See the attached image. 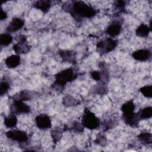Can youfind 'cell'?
<instances>
[{"instance_id":"obj_1","label":"cell","mask_w":152,"mask_h":152,"mask_svg":"<svg viewBox=\"0 0 152 152\" xmlns=\"http://www.w3.org/2000/svg\"><path fill=\"white\" fill-rule=\"evenodd\" d=\"M65 10L77 20L91 18L97 13V10L93 7L81 1H72L71 4L65 8Z\"/></svg>"},{"instance_id":"obj_2","label":"cell","mask_w":152,"mask_h":152,"mask_svg":"<svg viewBox=\"0 0 152 152\" xmlns=\"http://www.w3.org/2000/svg\"><path fill=\"white\" fill-rule=\"evenodd\" d=\"M78 74L74 68H68L65 69L55 75V81L53 87L56 90H62L65 85L76 79Z\"/></svg>"},{"instance_id":"obj_3","label":"cell","mask_w":152,"mask_h":152,"mask_svg":"<svg viewBox=\"0 0 152 152\" xmlns=\"http://www.w3.org/2000/svg\"><path fill=\"white\" fill-rule=\"evenodd\" d=\"M81 124L84 128L88 129H96L100 125V119L88 109L85 108L82 116Z\"/></svg>"},{"instance_id":"obj_4","label":"cell","mask_w":152,"mask_h":152,"mask_svg":"<svg viewBox=\"0 0 152 152\" xmlns=\"http://www.w3.org/2000/svg\"><path fill=\"white\" fill-rule=\"evenodd\" d=\"M118 45V41L112 37H107L99 42L96 45V51L104 55L113 51Z\"/></svg>"},{"instance_id":"obj_5","label":"cell","mask_w":152,"mask_h":152,"mask_svg":"<svg viewBox=\"0 0 152 152\" xmlns=\"http://www.w3.org/2000/svg\"><path fill=\"white\" fill-rule=\"evenodd\" d=\"M6 137L14 141L20 143H26L28 140V134L23 131L18 129H12L5 133Z\"/></svg>"},{"instance_id":"obj_6","label":"cell","mask_w":152,"mask_h":152,"mask_svg":"<svg viewBox=\"0 0 152 152\" xmlns=\"http://www.w3.org/2000/svg\"><path fill=\"white\" fill-rule=\"evenodd\" d=\"M11 113L15 115L27 114L31 111L30 107L23 101L13 100V102L10 106Z\"/></svg>"},{"instance_id":"obj_7","label":"cell","mask_w":152,"mask_h":152,"mask_svg":"<svg viewBox=\"0 0 152 152\" xmlns=\"http://www.w3.org/2000/svg\"><path fill=\"white\" fill-rule=\"evenodd\" d=\"M37 127L42 130L48 129L52 126V121L50 117L46 114L38 115L35 118Z\"/></svg>"},{"instance_id":"obj_8","label":"cell","mask_w":152,"mask_h":152,"mask_svg":"<svg viewBox=\"0 0 152 152\" xmlns=\"http://www.w3.org/2000/svg\"><path fill=\"white\" fill-rule=\"evenodd\" d=\"M122 27V24L119 20H114L107 27L105 31L107 34L113 38L120 34Z\"/></svg>"},{"instance_id":"obj_9","label":"cell","mask_w":152,"mask_h":152,"mask_svg":"<svg viewBox=\"0 0 152 152\" xmlns=\"http://www.w3.org/2000/svg\"><path fill=\"white\" fill-rule=\"evenodd\" d=\"M132 58L138 61L145 62L151 58V52L148 49H141L134 51L132 54Z\"/></svg>"},{"instance_id":"obj_10","label":"cell","mask_w":152,"mask_h":152,"mask_svg":"<svg viewBox=\"0 0 152 152\" xmlns=\"http://www.w3.org/2000/svg\"><path fill=\"white\" fill-rule=\"evenodd\" d=\"M24 21L19 17H14L12 19L11 22L9 23L6 28V30L9 33L15 32L24 26Z\"/></svg>"},{"instance_id":"obj_11","label":"cell","mask_w":152,"mask_h":152,"mask_svg":"<svg viewBox=\"0 0 152 152\" xmlns=\"http://www.w3.org/2000/svg\"><path fill=\"white\" fill-rule=\"evenodd\" d=\"M59 55L64 62L71 64H75L76 62V53L73 50H60Z\"/></svg>"},{"instance_id":"obj_12","label":"cell","mask_w":152,"mask_h":152,"mask_svg":"<svg viewBox=\"0 0 152 152\" xmlns=\"http://www.w3.org/2000/svg\"><path fill=\"white\" fill-rule=\"evenodd\" d=\"M122 118L125 124L131 127L136 128L138 126L140 120L135 113L127 115L122 114Z\"/></svg>"},{"instance_id":"obj_13","label":"cell","mask_w":152,"mask_h":152,"mask_svg":"<svg viewBox=\"0 0 152 152\" xmlns=\"http://www.w3.org/2000/svg\"><path fill=\"white\" fill-rule=\"evenodd\" d=\"M20 61L21 58L19 55H12L5 59V64L9 68H15L20 64Z\"/></svg>"},{"instance_id":"obj_14","label":"cell","mask_w":152,"mask_h":152,"mask_svg":"<svg viewBox=\"0 0 152 152\" xmlns=\"http://www.w3.org/2000/svg\"><path fill=\"white\" fill-rule=\"evenodd\" d=\"M32 98V94L31 92L27 90H21L12 96V100L18 101H27L30 100Z\"/></svg>"},{"instance_id":"obj_15","label":"cell","mask_w":152,"mask_h":152,"mask_svg":"<svg viewBox=\"0 0 152 152\" xmlns=\"http://www.w3.org/2000/svg\"><path fill=\"white\" fill-rule=\"evenodd\" d=\"M33 7L41 10L43 13L48 12L51 7V1L49 0L37 1L33 5Z\"/></svg>"},{"instance_id":"obj_16","label":"cell","mask_w":152,"mask_h":152,"mask_svg":"<svg viewBox=\"0 0 152 152\" xmlns=\"http://www.w3.org/2000/svg\"><path fill=\"white\" fill-rule=\"evenodd\" d=\"M151 31V26L142 23L138 26L136 28L135 33L137 36L140 37H148L150 32Z\"/></svg>"},{"instance_id":"obj_17","label":"cell","mask_w":152,"mask_h":152,"mask_svg":"<svg viewBox=\"0 0 152 152\" xmlns=\"http://www.w3.org/2000/svg\"><path fill=\"white\" fill-rule=\"evenodd\" d=\"M135 109V105L132 100H129L125 103H124L121 107V110L122 112V114L127 115L131 114L134 113Z\"/></svg>"},{"instance_id":"obj_18","label":"cell","mask_w":152,"mask_h":152,"mask_svg":"<svg viewBox=\"0 0 152 152\" xmlns=\"http://www.w3.org/2000/svg\"><path fill=\"white\" fill-rule=\"evenodd\" d=\"M136 114L140 121L150 119L152 116V107L148 106L141 109Z\"/></svg>"},{"instance_id":"obj_19","label":"cell","mask_w":152,"mask_h":152,"mask_svg":"<svg viewBox=\"0 0 152 152\" xmlns=\"http://www.w3.org/2000/svg\"><path fill=\"white\" fill-rule=\"evenodd\" d=\"M17 118L16 115L12 113H11L9 115L4 117V125L7 128H14L17 124Z\"/></svg>"},{"instance_id":"obj_20","label":"cell","mask_w":152,"mask_h":152,"mask_svg":"<svg viewBox=\"0 0 152 152\" xmlns=\"http://www.w3.org/2000/svg\"><path fill=\"white\" fill-rule=\"evenodd\" d=\"M30 46L27 43V42L23 43H17L13 46V50L18 55L28 53L30 51Z\"/></svg>"},{"instance_id":"obj_21","label":"cell","mask_w":152,"mask_h":152,"mask_svg":"<svg viewBox=\"0 0 152 152\" xmlns=\"http://www.w3.org/2000/svg\"><path fill=\"white\" fill-rule=\"evenodd\" d=\"M137 138L142 144L148 145L152 142V135L148 132H141L137 136Z\"/></svg>"},{"instance_id":"obj_22","label":"cell","mask_w":152,"mask_h":152,"mask_svg":"<svg viewBox=\"0 0 152 152\" xmlns=\"http://www.w3.org/2000/svg\"><path fill=\"white\" fill-rule=\"evenodd\" d=\"M10 88V83L9 80L4 77L1 81L0 84V95L3 96L5 95Z\"/></svg>"},{"instance_id":"obj_23","label":"cell","mask_w":152,"mask_h":152,"mask_svg":"<svg viewBox=\"0 0 152 152\" xmlns=\"http://www.w3.org/2000/svg\"><path fill=\"white\" fill-rule=\"evenodd\" d=\"M13 40L12 36L8 33H2L0 36L1 46H7L10 45Z\"/></svg>"},{"instance_id":"obj_24","label":"cell","mask_w":152,"mask_h":152,"mask_svg":"<svg viewBox=\"0 0 152 152\" xmlns=\"http://www.w3.org/2000/svg\"><path fill=\"white\" fill-rule=\"evenodd\" d=\"M116 124H117V122L115 120L112 119H108L104 121V122L102 124V126L104 131H107L115 127Z\"/></svg>"},{"instance_id":"obj_25","label":"cell","mask_w":152,"mask_h":152,"mask_svg":"<svg viewBox=\"0 0 152 152\" xmlns=\"http://www.w3.org/2000/svg\"><path fill=\"white\" fill-rule=\"evenodd\" d=\"M140 91L147 98H151L152 96V87L151 85H147L142 87L140 89Z\"/></svg>"},{"instance_id":"obj_26","label":"cell","mask_w":152,"mask_h":152,"mask_svg":"<svg viewBox=\"0 0 152 152\" xmlns=\"http://www.w3.org/2000/svg\"><path fill=\"white\" fill-rule=\"evenodd\" d=\"M94 142L99 145L105 146L107 143V138L106 135L103 133H99L96 136Z\"/></svg>"},{"instance_id":"obj_27","label":"cell","mask_w":152,"mask_h":152,"mask_svg":"<svg viewBox=\"0 0 152 152\" xmlns=\"http://www.w3.org/2000/svg\"><path fill=\"white\" fill-rule=\"evenodd\" d=\"M126 5V2L122 0H118L114 2V9L118 12H123L125 10V7Z\"/></svg>"},{"instance_id":"obj_28","label":"cell","mask_w":152,"mask_h":152,"mask_svg":"<svg viewBox=\"0 0 152 152\" xmlns=\"http://www.w3.org/2000/svg\"><path fill=\"white\" fill-rule=\"evenodd\" d=\"M77 104V100L69 95L65 96L63 99V104L65 106H72Z\"/></svg>"},{"instance_id":"obj_29","label":"cell","mask_w":152,"mask_h":152,"mask_svg":"<svg viewBox=\"0 0 152 152\" xmlns=\"http://www.w3.org/2000/svg\"><path fill=\"white\" fill-rule=\"evenodd\" d=\"M51 137L52 138V141L54 143H56L58 141H59L62 137V132L57 129H55L51 131Z\"/></svg>"},{"instance_id":"obj_30","label":"cell","mask_w":152,"mask_h":152,"mask_svg":"<svg viewBox=\"0 0 152 152\" xmlns=\"http://www.w3.org/2000/svg\"><path fill=\"white\" fill-rule=\"evenodd\" d=\"M84 126L81 123L75 121L72 123L71 129L76 132H82L84 130Z\"/></svg>"},{"instance_id":"obj_31","label":"cell","mask_w":152,"mask_h":152,"mask_svg":"<svg viewBox=\"0 0 152 152\" xmlns=\"http://www.w3.org/2000/svg\"><path fill=\"white\" fill-rule=\"evenodd\" d=\"M15 40L18 43H23L27 42V37L24 34L18 35L15 37Z\"/></svg>"},{"instance_id":"obj_32","label":"cell","mask_w":152,"mask_h":152,"mask_svg":"<svg viewBox=\"0 0 152 152\" xmlns=\"http://www.w3.org/2000/svg\"><path fill=\"white\" fill-rule=\"evenodd\" d=\"M7 12L2 10V8L1 9V12H0V19L1 21H3L5 20L7 18Z\"/></svg>"}]
</instances>
